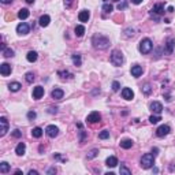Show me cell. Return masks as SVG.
<instances>
[{"instance_id": "1", "label": "cell", "mask_w": 175, "mask_h": 175, "mask_svg": "<svg viewBox=\"0 0 175 175\" xmlns=\"http://www.w3.org/2000/svg\"><path fill=\"white\" fill-rule=\"evenodd\" d=\"M92 44H93V47L97 48V49H107L108 45H110V39L103 36V34L96 33L95 36L92 37Z\"/></svg>"}, {"instance_id": "2", "label": "cell", "mask_w": 175, "mask_h": 175, "mask_svg": "<svg viewBox=\"0 0 175 175\" xmlns=\"http://www.w3.org/2000/svg\"><path fill=\"white\" fill-rule=\"evenodd\" d=\"M152 48H153V44H152V40L151 39H144V40H141V41H139L138 49H139V52H141V54H144V55L149 54V52L152 51Z\"/></svg>"}, {"instance_id": "3", "label": "cell", "mask_w": 175, "mask_h": 175, "mask_svg": "<svg viewBox=\"0 0 175 175\" xmlns=\"http://www.w3.org/2000/svg\"><path fill=\"white\" fill-rule=\"evenodd\" d=\"M155 164V156L152 153H145L142 157H141V167L145 170L151 168V167H153Z\"/></svg>"}, {"instance_id": "4", "label": "cell", "mask_w": 175, "mask_h": 175, "mask_svg": "<svg viewBox=\"0 0 175 175\" xmlns=\"http://www.w3.org/2000/svg\"><path fill=\"white\" fill-rule=\"evenodd\" d=\"M111 63L114 66H116V67L122 66V63H123V55H122L120 51L118 49L112 51V54H111Z\"/></svg>"}, {"instance_id": "5", "label": "cell", "mask_w": 175, "mask_h": 175, "mask_svg": "<svg viewBox=\"0 0 175 175\" xmlns=\"http://www.w3.org/2000/svg\"><path fill=\"white\" fill-rule=\"evenodd\" d=\"M149 14H151V17H152V18H155V19H156V21H159V17L164 14V6H163V4H161V3L155 4V6H153V8L151 10V12H149Z\"/></svg>"}, {"instance_id": "6", "label": "cell", "mask_w": 175, "mask_h": 175, "mask_svg": "<svg viewBox=\"0 0 175 175\" xmlns=\"http://www.w3.org/2000/svg\"><path fill=\"white\" fill-rule=\"evenodd\" d=\"M164 47H166L164 52H166L167 55H171L172 52H174V49H175V39H172V37L167 39V41H166V44H164Z\"/></svg>"}, {"instance_id": "7", "label": "cell", "mask_w": 175, "mask_h": 175, "mask_svg": "<svg viewBox=\"0 0 175 175\" xmlns=\"http://www.w3.org/2000/svg\"><path fill=\"white\" fill-rule=\"evenodd\" d=\"M170 131H171L170 126H167V125H161V126H159V127H157V130H156V136H157V137H166V136H168V134H170Z\"/></svg>"}, {"instance_id": "8", "label": "cell", "mask_w": 175, "mask_h": 175, "mask_svg": "<svg viewBox=\"0 0 175 175\" xmlns=\"http://www.w3.org/2000/svg\"><path fill=\"white\" fill-rule=\"evenodd\" d=\"M30 30V26L26 23V22H22V23H19L18 26H17V33H18L19 36H25V34H27Z\"/></svg>"}, {"instance_id": "9", "label": "cell", "mask_w": 175, "mask_h": 175, "mask_svg": "<svg viewBox=\"0 0 175 175\" xmlns=\"http://www.w3.org/2000/svg\"><path fill=\"white\" fill-rule=\"evenodd\" d=\"M0 125H2V129H0V137H4L8 131V120H7L4 116L0 118Z\"/></svg>"}, {"instance_id": "10", "label": "cell", "mask_w": 175, "mask_h": 175, "mask_svg": "<svg viewBox=\"0 0 175 175\" xmlns=\"http://www.w3.org/2000/svg\"><path fill=\"white\" fill-rule=\"evenodd\" d=\"M45 133H47L48 137H51V138H55V137L59 134V129H58L55 125H49L47 129H45Z\"/></svg>"}, {"instance_id": "11", "label": "cell", "mask_w": 175, "mask_h": 175, "mask_svg": "<svg viewBox=\"0 0 175 175\" xmlns=\"http://www.w3.org/2000/svg\"><path fill=\"white\" fill-rule=\"evenodd\" d=\"M101 119V115L97 112V111H93V112H90L89 115H88V118H86V120L89 122V123H97V122H100Z\"/></svg>"}, {"instance_id": "12", "label": "cell", "mask_w": 175, "mask_h": 175, "mask_svg": "<svg viewBox=\"0 0 175 175\" xmlns=\"http://www.w3.org/2000/svg\"><path fill=\"white\" fill-rule=\"evenodd\" d=\"M42 96H44V88L42 86H36L33 89V98L34 100H40Z\"/></svg>"}, {"instance_id": "13", "label": "cell", "mask_w": 175, "mask_h": 175, "mask_svg": "<svg viewBox=\"0 0 175 175\" xmlns=\"http://www.w3.org/2000/svg\"><path fill=\"white\" fill-rule=\"evenodd\" d=\"M11 66L8 64V63H3V64L0 66V74L3 75V77H7V75L11 74Z\"/></svg>"}, {"instance_id": "14", "label": "cell", "mask_w": 175, "mask_h": 175, "mask_svg": "<svg viewBox=\"0 0 175 175\" xmlns=\"http://www.w3.org/2000/svg\"><path fill=\"white\" fill-rule=\"evenodd\" d=\"M149 108H151L155 114H157V115L163 111V105H161V103H159V101H153V103H151Z\"/></svg>"}, {"instance_id": "15", "label": "cell", "mask_w": 175, "mask_h": 175, "mask_svg": "<svg viewBox=\"0 0 175 175\" xmlns=\"http://www.w3.org/2000/svg\"><path fill=\"white\" fill-rule=\"evenodd\" d=\"M122 97L125 98V100H131L134 97V92L130 88H123L122 89Z\"/></svg>"}, {"instance_id": "16", "label": "cell", "mask_w": 175, "mask_h": 175, "mask_svg": "<svg viewBox=\"0 0 175 175\" xmlns=\"http://www.w3.org/2000/svg\"><path fill=\"white\" fill-rule=\"evenodd\" d=\"M131 75L136 78H138L139 75H142V67L138 64H134L133 67H131Z\"/></svg>"}, {"instance_id": "17", "label": "cell", "mask_w": 175, "mask_h": 175, "mask_svg": "<svg viewBox=\"0 0 175 175\" xmlns=\"http://www.w3.org/2000/svg\"><path fill=\"white\" fill-rule=\"evenodd\" d=\"M51 96H52V98H55V100H60V98H63V96H64V92H63L62 89H59V88H56V89L52 90Z\"/></svg>"}, {"instance_id": "18", "label": "cell", "mask_w": 175, "mask_h": 175, "mask_svg": "<svg viewBox=\"0 0 175 175\" xmlns=\"http://www.w3.org/2000/svg\"><path fill=\"white\" fill-rule=\"evenodd\" d=\"M90 14L88 10H82V11L78 14V19H80V22H88V19H89Z\"/></svg>"}, {"instance_id": "19", "label": "cell", "mask_w": 175, "mask_h": 175, "mask_svg": "<svg viewBox=\"0 0 175 175\" xmlns=\"http://www.w3.org/2000/svg\"><path fill=\"white\" fill-rule=\"evenodd\" d=\"M25 152H26V145L23 142H19L17 145V148H15V153L18 155V156H23Z\"/></svg>"}, {"instance_id": "20", "label": "cell", "mask_w": 175, "mask_h": 175, "mask_svg": "<svg viewBox=\"0 0 175 175\" xmlns=\"http://www.w3.org/2000/svg\"><path fill=\"white\" fill-rule=\"evenodd\" d=\"M105 164H107L108 167H111V168H114V167H116V164H118V159H116L115 156H110V157H107Z\"/></svg>"}, {"instance_id": "21", "label": "cell", "mask_w": 175, "mask_h": 175, "mask_svg": "<svg viewBox=\"0 0 175 175\" xmlns=\"http://www.w3.org/2000/svg\"><path fill=\"white\" fill-rule=\"evenodd\" d=\"M49 22H51L49 15H42L41 18H40L39 23H40V26H42V27H47L48 25H49Z\"/></svg>"}, {"instance_id": "22", "label": "cell", "mask_w": 175, "mask_h": 175, "mask_svg": "<svg viewBox=\"0 0 175 175\" xmlns=\"http://www.w3.org/2000/svg\"><path fill=\"white\" fill-rule=\"evenodd\" d=\"M26 59H27V62H30V63L36 62V60H37V52H36V51H30V52H27Z\"/></svg>"}, {"instance_id": "23", "label": "cell", "mask_w": 175, "mask_h": 175, "mask_svg": "<svg viewBox=\"0 0 175 175\" xmlns=\"http://www.w3.org/2000/svg\"><path fill=\"white\" fill-rule=\"evenodd\" d=\"M120 146L123 149H130L131 146H133V141H131V139H129V138L122 139V141H120Z\"/></svg>"}, {"instance_id": "24", "label": "cell", "mask_w": 175, "mask_h": 175, "mask_svg": "<svg viewBox=\"0 0 175 175\" xmlns=\"http://www.w3.org/2000/svg\"><path fill=\"white\" fill-rule=\"evenodd\" d=\"M8 171H10V164L7 161H2L0 163V172L2 174H7Z\"/></svg>"}, {"instance_id": "25", "label": "cell", "mask_w": 175, "mask_h": 175, "mask_svg": "<svg viewBox=\"0 0 175 175\" xmlns=\"http://www.w3.org/2000/svg\"><path fill=\"white\" fill-rule=\"evenodd\" d=\"M21 88H22V86H21V83H19V82H11L8 85V89L11 90V92H18Z\"/></svg>"}, {"instance_id": "26", "label": "cell", "mask_w": 175, "mask_h": 175, "mask_svg": "<svg viewBox=\"0 0 175 175\" xmlns=\"http://www.w3.org/2000/svg\"><path fill=\"white\" fill-rule=\"evenodd\" d=\"M29 15H30V12H29L27 8H22V10H19V12H18L19 19H26Z\"/></svg>"}, {"instance_id": "27", "label": "cell", "mask_w": 175, "mask_h": 175, "mask_svg": "<svg viewBox=\"0 0 175 175\" xmlns=\"http://www.w3.org/2000/svg\"><path fill=\"white\" fill-rule=\"evenodd\" d=\"M32 136L34 137V138H40V137L42 136V129L41 127H34L32 130Z\"/></svg>"}, {"instance_id": "28", "label": "cell", "mask_w": 175, "mask_h": 175, "mask_svg": "<svg viewBox=\"0 0 175 175\" xmlns=\"http://www.w3.org/2000/svg\"><path fill=\"white\" fill-rule=\"evenodd\" d=\"M134 34H136V30H134L133 27H127V29H125V32H123V36H125L126 39H129V37H133Z\"/></svg>"}, {"instance_id": "29", "label": "cell", "mask_w": 175, "mask_h": 175, "mask_svg": "<svg viewBox=\"0 0 175 175\" xmlns=\"http://www.w3.org/2000/svg\"><path fill=\"white\" fill-rule=\"evenodd\" d=\"M75 34H77L78 37H82L83 34H85V26H82V25H78V26L75 27Z\"/></svg>"}, {"instance_id": "30", "label": "cell", "mask_w": 175, "mask_h": 175, "mask_svg": "<svg viewBox=\"0 0 175 175\" xmlns=\"http://www.w3.org/2000/svg\"><path fill=\"white\" fill-rule=\"evenodd\" d=\"M73 63H74L77 67H80V66H81L82 60H81V55L80 54H74V55H73Z\"/></svg>"}, {"instance_id": "31", "label": "cell", "mask_w": 175, "mask_h": 175, "mask_svg": "<svg viewBox=\"0 0 175 175\" xmlns=\"http://www.w3.org/2000/svg\"><path fill=\"white\" fill-rule=\"evenodd\" d=\"M119 174H120V175H131V171L125 166V164H122L120 170H119Z\"/></svg>"}, {"instance_id": "32", "label": "cell", "mask_w": 175, "mask_h": 175, "mask_svg": "<svg viewBox=\"0 0 175 175\" xmlns=\"http://www.w3.org/2000/svg\"><path fill=\"white\" fill-rule=\"evenodd\" d=\"M160 120H161V118L159 115H152V116H149V122H151L152 125H156V123H159Z\"/></svg>"}, {"instance_id": "33", "label": "cell", "mask_w": 175, "mask_h": 175, "mask_svg": "<svg viewBox=\"0 0 175 175\" xmlns=\"http://www.w3.org/2000/svg\"><path fill=\"white\" fill-rule=\"evenodd\" d=\"M3 56L4 58H12L14 56V51H12L11 48H6V49L3 51Z\"/></svg>"}, {"instance_id": "34", "label": "cell", "mask_w": 175, "mask_h": 175, "mask_svg": "<svg viewBox=\"0 0 175 175\" xmlns=\"http://www.w3.org/2000/svg\"><path fill=\"white\" fill-rule=\"evenodd\" d=\"M98 138H100V139H107V138H110V131H108V130H103L100 134H98Z\"/></svg>"}, {"instance_id": "35", "label": "cell", "mask_w": 175, "mask_h": 175, "mask_svg": "<svg viewBox=\"0 0 175 175\" xmlns=\"http://www.w3.org/2000/svg\"><path fill=\"white\" fill-rule=\"evenodd\" d=\"M58 74H59L63 80H66V78H73V74L70 71H59Z\"/></svg>"}, {"instance_id": "36", "label": "cell", "mask_w": 175, "mask_h": 175, "mask_svg": "<svg viewBox=\"0 0 175 175\" xmlns=\"http://www.w3.org/2000/svg\"><path fill=\"white\" fill-rule=\"evenodd\" d=\"M151 92H152V86H151V83H145V85L142 86V93H145V95H149Z\"/></svg>"}, {"instance_id": "37", "label": "cell", "mask_w": 175, "mask_h": 175, "mask_svg": "<svg viewBox=\"0 0 175 175\" xmlns=\"http://www.w3.org/2000/svg\"><path fill=\"white\" fill-rule=\"evenodd\" d=\"M25 80H26V82H29V83H32L33 81H34V74L33 73H26V75H25Z\"/></svg>"}, {"instance_id": "38", "label": "cell", "mask_w": 175, "mask_h": 175, "mask_svg": "<svg viewBox=\"0 0 175 175\" xmlns=\"http://www.w3.org/2000/svg\"><path fill=\"white\" fill-rule=\"evenodd\" d=\"M114 10V7L111 6V4H108V3H104V6H103V11L104 12H107V14H110L111 11Z\"/></svg>"}, {"instance_id": "39", "label": "cell", "mask_w": 175, "mask_h": 175, "mask_svg": "<svg viewBox=\"0 0 175 175\" xmlns=\"http://www.w3.org/2000/svg\"><path fill=\"white\" fill-rule=\"evenodd\" d=\"M97 153H98L97 149H93V151H90L89 153H88V156H86V157H88V160H90V159H95V157L97 156Z\"/></svg>"}, {"instance_id": "40", "label": "cell", "mask_w": 175, "mask_h": 175, "mask_svg": "<svg viewBox=\"0 0 175 175\" xmlns=\"http://www.w3.org/2000/svg\"><path fill=\"white\" fill-rule=\"evenodd\" d=\"M119 88H120V83H119L118 81H114V82H112V90H114V92H118Z\"/></svg>"}, {"instance_id": "41", "label": "cell", "mask_w": 175, "mask_h": 175, "mask_svg": "<svg viewBox=\"0 0 175 175\" xmlns=\"http://www.w3.org/2000/svg\"><path fill=\"white\" fill-rule=\"evenodd\" d=\"M36 116H37V114L34 112V111H29V112H27V118L29 119H36Z\"/></svg>"}, {"instance_id": "42", "label": "cell", "mask_w": 175, "mask_h": 175, "mask_svg": "<svg viewBox=\"0 0 175 175\" xmlns=\"http://www.w3.org/2000/svg\"><path fill=\"white\" fill-rule=\"evenodd\" d=\"M85 137H86V133H85L83 130H81V131H80V142H83Z\"/></svg>"}, {"instance_id": "43", "label": "cell", "mask_w": 175, "mask_h": 175, "mask_svg": "<svg viewBox=\"0 0 175 175\" xmlns=\"http://www.w3.org/2000/svg\"><path fill=\"white\" fill-rule=\"evenodd\" d=\"M126 7H127V3H126V2H123V3H119L118 4V10H119V11H120V10H125Z\"/></svg>"}, {"instance_id": "44", "label": "cell", "mask_w": 175, "mask_h": 175, "mask_svg": "<svg viewBox=\"0 0 175 175\" xmlns=\"http://www.w3.org/2000/svg\"><path fill=\"white\" fill-rule=\"evenodd\" d=\"M12 136H14L15 138H19V137H22V133L19 130H14L12 131Z\"/></svg>"}, {"instance_id": "45", "label": "cell", "mask_w": 175, "mask_h": 175, "mask_svg": "<svg viewBox=\"0 0 175 175\" xmlns=\"http://www.w3.org/2000/svg\"><path fill=\"white\" fill-rule=\"evenodd\" d=\"M73 2H74V0H64L66 8H70V7H71V4H73Z\"/></svg>"}, {"instance_id": "46", "label": "cell", "mask_w": 175, "mask_h": 175, "mask_svg": "<svg viewBox=\"0 0 175 175\" xmlns=\"http://www.w3.org/2000/svg\"><path fill=\"white\" fill-rule=\"evenodd\" d=\"M55 172H56V168H55V167H52V168H49V170H48V172H47V174H55Z\"/></svg>"}, {"instance_id": "47", "label": "cell", "mask_w": 175, "mask_h": 175, "mask_svg": "<svg viewBox=\"0 0 175 175\" xmlns=\"http://www.w3.org/2000/svg\"><path fill=\"white\" fill-rule=\"evenodd\" d=\"M27 174H29V175H39V172H37L36 170H30V171L27 172Z\"/></svg>"}, {"instance_id": "48", "label": "cell", "mask_w": 175, "mask_h": 175, "mask_svg": "<svg viewBox=\"0 0 175 175\" xmlns=\"http://www.w3.org/2000/svg\"><path fill=\"white\" fill-rule=\"evenodd\" d=\"M48 112H49V114H56L58 112V108H49V110H48Z\"/></svg>"}, {"instance_id": "49", "label": "cell", "mask_w": 175, "mask_h": 175, "mask_svg": "<svg viewBox=\"0 0 175 175\" xmlns=\"http://www.w3.org/2000/svg\"><path fill=\"white\" fill-rule=\"evenodd\" d=\"M164 97H166L167 101H171V96H170V93H164Z\"/></svg>"}, {"instance_id": "50", "label": "cell", "mask_w": 175, "mask_h": 175, "mask_svg": "<svg viewBox=\"0 0 175 175\" xmlns=\"http://www.w3.org/2000/svg\"><path fill=\"white\" fill-rule=\"evenodd\" d=\"M0 2H2L3 4H10V3L12 2V0H0Z\"/></svg>"}, {"instance_id": "51", "label": "cell", "mask_w": 175, "mask_h": 175, "mask_svg": "<svg viewBox=\"0 0 175 175\" xmlns=\"http://www.w3.org/2000/svg\"><path fill=\"white\" fill-rule=\"evenodd\" d=\"M131 3H134V4H139V3H142V0H131Z\"/></svg>"}, {"instance_id": "52", "label": "cell", "mask_w": 175, "mask_h": 175, "mask_svg": "<svg viewBox=\"0 0 175 175\" xmlns=\"http://www.w3.org/2000/svg\"><path fill=\"white\" fill-rule=\"evenodd\" d=\"M167 11H168V12H172V11H174V7H172V6H170L168 8H167Z\"/></svg>"}, {"instance_id": "53", "label": "cell", "mask_w": 175, "mask_h": 175, "mask_svg": "<svg viewBox=\"0 0 175 175\" xmlns=\"http://www.w3.org/2000/svg\"><path fill=\"white\" fill-rule=\"evenodd\" d=\"M26 3H29V4H33V3H34V0H26Z\"/></svg>"}, {"instance_id": "54", "label": "cell", "mask_w": 175, "mask_h": 175, "mask_svg": "<svg viewBox=\"0 0 175 175\" xmlns=\"http://www.w3.org/2000/svg\"><path fill=\"white\" fill-rule=\"evenodd\" d=\"M170 171H175V166H171V167H170Z\"/></svg>"}, {"instance_id": "55", "label": "cell", "mask_w": 175, "mask_h": 175, "mask_svg": "<svg viewBox=\"0 0 175 175\" xmlns=\"http://www.w3.org/2000/svg\"><path fill=\"white\" fill-rule=\"evenodd\" d=\"M152 153H153V155H156V153H157V148H155L153 151H152Z\"/></svg>"}, {"instance_id": "56", "label": "cell", "mask_w": 175, "mask_h": 175, "mask_svg": "<svg viewBox=\"0 0 175 175\" xmlns=\"http://www.w3.org/2000/svg\"><path fill=\"white\" fill-rule=\"evenodd\" d=\"M114 2H119V0H114Z\"/></svg>"}]
</instances>
